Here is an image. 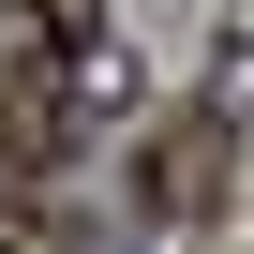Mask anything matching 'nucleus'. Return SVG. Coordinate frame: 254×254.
Instances as JSON below:
<instances>
[{
    "label": "nucleus",
    "mask_w": 254,
    "mask_h": 254,
    "mask_svg": "<svg viewBox=\"0 0 254 254\" xmlns=\"http://www.w3.org/2000/svg\"><path fill=\"white\" fill-rule=\"evenodd\" d=\"M75 120H90V90H75V75L0 60V180H45V165L75 150Z\"/></svg>",
    "instance_id": "obj_1"
},
{
    "label": "nucleus",
    "mask_w": 254,
    "mask_h": 254,
    "mask_svg": "<svg viewBox=\"0 0 254 254\" xmlns=\"http://www.w3.org/2000/svg\"><path fill=\"white\" fill-rule=\"evenodd\" d=\"M0 60H45V75H75L90 105L120 90V60H105V0H0Z\"/></svg>",
    "instance_id": "obj_2"
},
{
    "label": "nucleus",
    "mask_w": 254,
    "mask_h": 254,
    "mask_svg": "<svg viewBox=\"0 0 254 254\" xmlns=\"http://www.w3.org/2000/svg\"><path fill=\"white\" fill-rule=\"evenodd\" d=\"M135 194H150V224H194V209H224V105L165 120V135L135 150Z\"/></svg>",
    "instance_id": "obj_3"
},
{
    "label": "nucleus",
    "mask_w": 254,
    "mask_h": 254,
    "mask_svg": "<svg viewBox=\"0 0 254 254\" xmlns=\"http://www.w3.org/2000/svg\"><path fill=\"white\" fill-rule=\"evenodd\" d=\"M0 254H75V224H60L30 180H0Z\"/></svg>",
    "instance_id": "obj_4"
}]
</instances>
